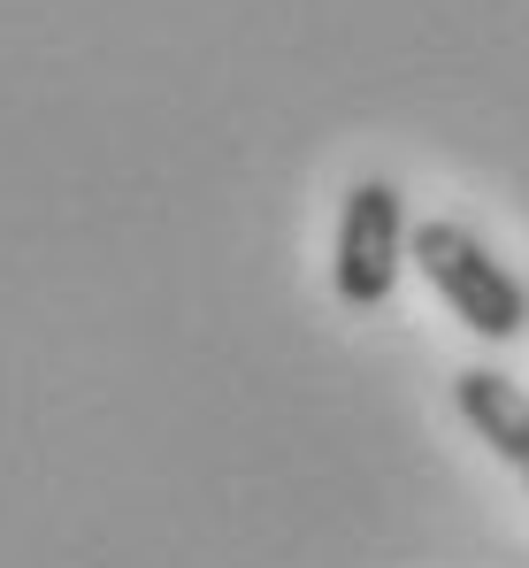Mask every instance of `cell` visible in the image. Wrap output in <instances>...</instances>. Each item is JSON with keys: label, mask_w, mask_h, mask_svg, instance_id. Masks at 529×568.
<instances>
[{"label": "cell", "mask_w": 529, "mask_h": 568, "mask_svg": "<svg viewBox=\"0 0 529 568\" xmlns=\"http://www.w3.org/2000/svg\"><path fill=\"white\" fill-rule=\"evenodd\" d=\"M407 254L423 262V277L438 284V300L476 331V338H515L529 323V300L522 284L499 270V254L476 239V231H460V223H423L415 239H407Z\"/></svg>", "instance_id": "6da1fadb"}, {"label": "cell", "mask_w": 529, "mask_h": 568, "mask_svg": "<svg viewBox=\"0 0 529 568\" xmlns=\"http://www.w3.org/2000/svg\"><path fill=\"white\" fill-rule=\"evenodd\" d=\"M407 207H399V185L384 178H360L346 192V215H338V254H330V284L346 307H384L391 284H399V262H407Z\"/></svg>", "instance_id": "7a4b0ae2"}, {"label": "cell", "mask_w": 529, "mask_h": 568, "mask_svg": "<svg viewBox=\"0 0 529 568\" xmlns=\"http://www.w3.org/2000/svg\"><path fill=\"white\" fill-rule=\"evenodd\" d=\"M452 399H460V415L476 423V438L499 454V462H515L529 476V392L515 377H499V369H460L452 377Z\"/></svg>", "instance_id": "3957f363"}]
</instances>
